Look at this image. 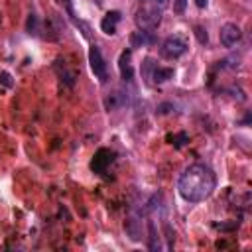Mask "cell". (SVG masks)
Here are the masks:
<instances>
[{"mask_svg": "<svg viewBox=\"0 0 252 252\" xmlns=\"http://www.w3.org/2000/svg\"><path fill=\"white\" fill-rule=\"evenodd\" d=\"M28 33L30 35H37V32H39V26H37V16L35 14H30V18H28Z\"/></svg>", "mask_w": 252, "mask_h": 252, "instance_id": "cell-17", "label": "cell"}, {"mask_svg": "<svg viewBox=\"0 0 252 252\" xmlns=\"http://www.w3.org/2000/svg\"><path fill=\"white\" fill-rule=\"evenodd\" d=\"M154 69H156L154 59H152V57H146L144 63H142V75H144L146 79H152V71H154Z\"/></svg>", "mask_w": 252, "mask_h": 252, "instance_id": "cell-16", "label": "cell"}, {"mask_svg": "<svg viewBox=\"0 0 252 252\" xmlns=\"http://www.w3.org/2000/svg\"><path fill=\"white\" fill-rule=\"evenodd\" d=\"M57 2H59V4H61V6L65 8V12H67V14L71 16V18L75 16V12H73V4H71V0H57Z\"/></svg>", "mask_w": 252, "mask_h": 252, "instance_id": "cell-20", "label": "cell"}, {"mask_svg": "<svg viewBox=\"0 0 252 252\" xmlns=\"http://www.w3.org/2000/svg\"><path fill=\"white\" fill-rule=\"evenodd\" d=\"M112 161H114V152L108 150V148H100V150L94 152V156H93V159H91V169H93L94 173H104L106 167H108Z\"/></svg>", "mask_w": 252, "mask_h": 252, "instance_id": "cell-5", "label": "cell"}, {"mask_svg": "<svg viewBox=\"0 0 252 252\" xmlns=\"http://www.w3.org/2000/svg\"><path fill=\"white\" fill-rule=\"evenodd\" d=\"M161 22V10L154 4L150 6H142L138 12H136V24L140 30H146V32H152L159 26Z\"/></svg>", "mask_w": 252, "mask_h": 252, "instance_id": "cell-2", "label": "cell"}, {"mask_svg": "<svg viewBox=\"0 0 252 252\" xmlns=\"http://www.w3.org/2000/svg\"><path fill=\"white\" fill-rule=\"evenodd\" d=\"M171 77H173V69H171V67H158V65H156V69L152 71L154 83H165V81L171 79Z\"/></svg>", "mask_w": 252, "mask_h": 252, "instance_id": "cell-13", "label": "cell"}, {"mask_svg": "<svg viewBox=\"0 0 252 252\" xmlns=\"http://www.w3.org/2000/svg\"><path fill=\"white\" fill-rule=\"evenodd\" d=\"M185 8H187V0H173V12L183 14Z\"/></svg>", "mask_w": 252, "mask_h": 252, "instance_id": "cell-19", "label": "cell"}, {"mask_svg": "<svg viewBox=\"0 0 252 252\" xmlns=\"http://www.w3.org/2000/svg\"><path fill=\"white\" fill-rule=\"evenodd\" d=\"M195 4H197L199 8H205V6H207V0H195Z\"/></svg>", "mask_w": 252, "mask_h": 252, "instance_id": "cell-24", "label": "cell"}, {"mask_svg": "<svg viewBox=\"0 0 252 252\" xmlns=\"http://www.w3.org/2000/svg\"><path fill=\"white\" fill-rule=\"evenodd\" d=\"M0 81H2V85L4 87H12V77H10V73H0Z\"/></svg>", "mask_w": 252, "mask_h": 252, "instance_id": "cell-21", "label": "cell"}, {"mask_svg": "<svg viewBox=\"0 0 252 252\" xmlns=\"http://www.w3.org/2000/svg\"><path fill=\"white\" fill-rule=\"evenodd\" d=\"M130 59H132V51L130 49H124L120 53V59H118V69H120V75H122L124 81H130L132 75H134V69H132Z\"/></svg>", "mask_w": 252, "mask_h": 252, "instance_id": "cell-8", "label": "cell"}, {"mask_svg": "<svg viewBox=\"0 0 252 252\" xmlns=\"http://www.w3.org/2000/svg\"><path fill=\"white\" fill-rule=\"evenodd\" d=\"M171 108H173V104H171V102H163V104H159V106H158V112H159V114H167Z\"/></svg>", "mask_w": 252, "mask_h": 252, "instance_id": "cell-22", "label": "cell"}, {"mask_svg": "<svg viewBox=\"0 0 252 252\" xmlns=\"http://www.w3.org/2000/svg\"><path fill=\"white\" fill-rule=\"evenodd\" d=\"M167 142L173 144V148H183L187 142H189V136L185 132H179V134H169L167 136Z\"/></svg>", "mask_w": 252, "mask_h": 252, "instance_id": "cell-15", "label": "cell"}, {"mask_svg": "<svg viewBox=\"0 0 252 252\" xmlns=\"http://www.w3.org/2000/svg\"><path fill=\"white\" fill-rule=\"evenodd\" d=\"M187 51V41L179 35H169L163 43H161V55L165 59H177Z\"/></svg>", "mask_w": 252, "mask_h": 252, "instance_id": "cell-3", "label": "cell"}, {"mask_svg": "<svg viewBox=\"0 0 252 252\" xmlns=\"http://www.w3.org/2000/svg\"><path fill=\"white\" fill-rule=\"evenodd\" d=\"M126 102H128V96H126V93H124V91H114V93H110V94L104 98V106H106L108 110L122 108Z\"/></svg>", "mask_w": 252, "mask_h": 252, "instance_id": "cell-11", "label": "cell"}, {"mask_svg": "<svg viewBox=\"0 0 252 252\" xmlns=\"http://www.w3.org/2000/svg\"><path fill=\"white\" fill-rule=\"evenodd\" d=\"M193 33H195V37H197V41H199L201 45H205V43L209 41V33H207V30H205L203 26H195Z\"/></svg>", "mask_w": 252, "mask_h": 252, "instance_id": "cell-18", "label": "cell"}, {"mask_svg": "<svg viewBox=\"0 0 252 252\" xmlns=\"http://www.w3.org/2000/svg\"><path fill=\"white\" fill-rule=\"evenodd\" d=\"M219 37H220V43H222L224 47H234V45L240 41L242 32H240V28H238L236 24H224V26L220 28Z\"/></svg>", "mask_w": 252, "mask_h": 252, "instance_id": "cell-6", "label": "cell"}, {"mask_svg": "<svg viewBox=\"0 0 252 252\" xmlns=\"http://www.w3.org/2000/svg\"><path fill=\"white\" fill-rule=\"evenodd\" d=\"M154 41H156V37L152 35V32H146V30H138V32H134V33L130 35V43H132V47L150 45V43H154Z\"/></svg>", "mask_w": 252, "mask_h": 252, "instance_id": "cell-12", "label": "cell"}, {"mask_svg": "<svg viewBox=\"0 0 252 252\" xmlns=\"http://www.w3.org/2000/svg\"><path fill=\"white\" fill-rule=\"evenodd\" d=\"M89 63H91L93 75H94L100 83H106V79H108L106 63H104V57H102V53H100V49H98L96 45H91V47H89Z\"/></svg>", "mask_w": 252, "mask_h": 252, "instance_id": "cell-4", "label": "cell"}, {"mask_svg": "<svg viewBox=\"0 0 252 252\" xmlns=\"http://www.w3.org/2000/svg\"><path fill=\"white\" fill-rule=\"evenodd\" d=\"M55 71H57V75L61 77V81L67 85V87H73L75 85V79H77V73L75 71H71L69 67H67V63L65 61H61V59H57L55 61Z\"/></svg>", "mask_w": 252, "mask_h": 252, "instance_id": "cell-10", "label": "cell"}, {"mask_svg": "<svg viewBox=\"0 0 252 252\" xmlns=\"http://www.w3.org/2000/svg\"><path fill=\"white\" fill-rule=\"evenodd\" d=\"M215 185H217V177L213 169L205 163H193L181 173L177 189L185 201L199 203L211 197V193L215 191Z\"/></svg>", "mask_w": 252, "mask_h": 252, "instance_id": "cell-1", "label": "cell"}, {"mask_svg": "<svg viewBox=\"0 0 252 252\" xmlns=\"http://www.w3.org/2000/svg\"><path fill=\"white\" fill-rule=\"evenodd\" d=\"M124 230H126V236L132 240V242H138L142 240V220L138 217H128L124 220Z\"/></svg>", "mask_w": 252, "mask_h": 252, "instance_id": "cell-7", "label": "cell"}, {"mask_svg": "<svg viewBox=\"0 0 252 252\" xmlns=\"http://www.w3.org/2000/svg\"><path fill=\"white\" fill-rule=\"evenodd\" d=\"M152 4H154V6H158L159 10H163V8L167 6V0H152Z\"/></svg>", "mask_w": 252, "mask_h": 252, "instance_id": "cell-23", "label": "cell"}, {"mask_svg": "<svg viewBox=\"0 0 252 252\" xmlns=\"http://www.w3.org/2000/svg\"><path fill=\"white\" fill-rule=\"evenodd\" d=\"M118 22H120V12L112 10V12H108V14L100 20V30H102L104 33H108V35H114Z\"/></svg>", "mask_w": 252, "mask_h": 252, "instance_id": "cell-9", "label": "cell"}, {"mask_svg": "<svg viewBox=\"0 0 252 252\" xmlns=\"http://www.w3.org/2000/svg\"><path fill=\"white\" fill-rule=\"evenodd\" d=\"M148 232H150V244H148V248L150 250H159L161 248V244H159V234L156 232V224H154V220H148Z\"/></svg>", "mask_w": 252, "mask_h": 252, "instance_id": "cell-14", "label": "cell"}]
</instances>
